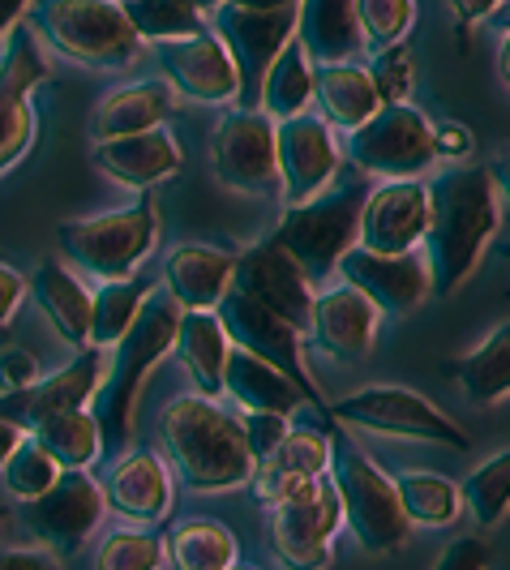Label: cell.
Masks as SVG:
<instances>
[{
    "mask_svg": "<svg viewBox=\"0 0 510 570\" xmlns=\"http://www.w3.org/2000/svg\"><path fill=\"white\" fill-rule=\"evenodd\" d=\"M429 189V224L421 254L438 296H454L481 266L502 224V189L484 164H451Z\"/></svg>",
    "mask_w": 510,
    "mask_h": 570,
    "instance_id": "1",
    "label": "cell"
},
{
    "mask_svg": "<svg viewBox=\"0 0 510 570\" xmlns=\"http://www.w3.org/2000/svg\"><path fill=\"white\" fill-rule=\"evenodd\" d=\"M164 455L171 472L194 493H224V489L249 485L254 455L245 446L241 416L224 412L215 400L198 391L176 395L159 416Z\"/></svg>",
    "mask_w": 510,
    "mask_h": 570,
    "instance_id": "2",
    "label": "cell"
},
{
    "mask_svg": "<svg viewBox=\"0 0 510 570\" xmlns=\"http://www.w3.org/2000/svg\"><path fill=\"white\" fill-rule=\"evenodd\" d=\"M176 326H180V305L168 292H155L143 305V314L134 317V326L108 347V373L95 391V421L104 433V455L108 451H125L134 438V412L143 400V386L150 370L171 356L176 343Z\"/></svg>",
    "mask_w": 510,
    "mask_h": 570,
    "instance_id": "3",
    "label": "cell"
},
{
    "mask_svg": "<svg viewBox=\"0 0 510 570\" xmlns=\"http://www.w3.org/2000/svg\"><path fill=\"white\" fill-rule=\"evenodd\" d=\"M27 27L43 48L86 69H129L146 48L120 0H30Z\"/></svg>",
    "mask_w": 510,
    "mask_h": 570,
    "instance_id": "4",
    "label": "cell"
},
{
    "mask_svg": "<svg viewBox=\"0 0 510 570\" xmlns=\"http://www.w3.org/2000/svg\"><path fill=\"white\" fill-rule=\"evenodd\" d=\"M60 257L78 266L90 279H125L143 271V262L155 254L159 240V202L146 189L120 210L86 215V219H65L57 228Z\"/></svg>",
    "mask_w": 510,
    "mask_h": 570,
    "instance_id": "5",
    "label": "cell"
},
{
    "mask_svg": "<svg viewBox=\"0 0 510 570\" xmlns=\"http://www.w3.org/2000/svg\"><path fill=\"white\" fill-rule=\"evenodd\" d=\"M365 194L369 185L356 176V180H340V185L331 180L317 198L301 202V206H284V219L275 224L271 240L305 271L313 287H326L340 257L356 245Z\"/></svg>",
    "mask_w": 510,
    "mask_h": 570,
    "instance_id": "6",
    "label": "cell"
},
{
    "mask_svg": "<svg viewBox=\"0 0 510 570\" xmlns=\"http://www.w3.org/2000/svg\"><path fill=\"white\" fill-rule=\"evenodd\" d=\"M326 481L335 485L343 511V528L356 537L369 553H395L408 541V519L399 507L395 476H386L377 468V459H369L347 433H331V472Z\"/></svg>",
    "mask_w": 510,
    "mask_h": 570,
    "instance_id": "7",
    "label": "cell"
},
{
    "mask_svg": "<svg viewBox=\"0 0 510 570\" xmlns=\"http://www.w3.org/2000/svg\"><path fill=\"white\" fill-rule=\"evenodd\" d=\"M322 412L331 421H340V425L386 433V438H412V442H433V446H451V451H468L472 446L468 429L451 421L442 407H433L425 395H416L408 386H391V382L352 391L343 400L326 403Z\"/></svg>",
    "mask_w": 510,
    "mask_h": 570,
    "instance_id": "8",
    "label": "cell"
},
{
    "mask_svg": "<svg viewBox=\"0 0 510 570\" xmlns=\"http://www.w3.org/2000/svg\"><path fill=\"white\" fill-rule=\"evenodd\" d=\"M340 146L343 159H352V168L365 176H382V180H412L438 164L433 125L412 104H382Z\"/></svg>",
    "mask_w": 510,
    "mask_h": 570,
    "instance_id": "9",
    "label": "cell"
},
{
    "mask_svg": "<svg viewBox=\"0 0 510 570\" xmlns=\"http://www.w3.org/2000/svg\"><path fill=\"white\" fill-rule=\"evenodd\" d=\"M48 82V57L27 22L9 30L0 43V176L18 168L35 146L39 116H35V90Z\"/></svg>",
    "mask_w": 510,
    "mask_h": 570,
    "instance_id": "10",
    "label": "cell"
},
{
    "mask_svg": "<svg viewBox=\"0 0 510 570\" xmlns=\"http://www.w3.org/2000/svg\"><path fill=\"white\" fill-rule=\"evenodd\" d=\"M206 27L219 35L227 57L236 65V82H241V108H257L262 78L271 69V60L284 52V43L296 35V4L284 9H241L219 0L215 9H206Z\"/></svg>",
    "mask_w": 510,
    "mask_h": 570,
    "instance_id": "11",
    "label": "cell"
},
{
    "mask_svg": "<svg viewBox=\"0 0 510 570\" xmlns=\"http://www.w3.org/2000/svg\"><path fill=\"white\" fill-rule=\"evenodd\" d=\"M215 317H219V326H224V335L232 340V347H245V352H254L257 361H266L271 370L284 373L310 407H317V412L326 407L310 365H305V335L296 326H287L279 314H271L257 301L241 296L236 287L224 292V301L215 305Z\"/></svg>",
    "mask_w": 510,
    "mask_h": 570,
    "instance_id": "12",
    "label": "cell"
},
{
    "mask_svg": "<svg viewBox=\"0 0 510 570\" xmlns=\"http://www.w3.org/2000/svg\"><path fill=\"white\" fill-rule=\"evenodd\" d=\"M210 168L215 180L245 194V198H266L279 189L275 176V120L257 108H227L210 134Z\"/></svg>",
    "mask_w": 510,
    "mask_h": 570,
    "instance_id": "13",
    "label": "cell"
},
{
    "mask_svg": "<svg viewBox=\"0 0 510 570\" xmlns=\"http://www.w3.org/2000/svg\"><path fill=\"white\" fill-rule=\"evenodd\" d=\"M343 528L335 485L326 476L305 481L296 498L271 507V549L284 570H322L331 562V541Z\"/></svg>",
    "mask_w": 510,
    "mask_h": 570,
    "instance_id": "14",
    "label": "cell"
},
{
    "mask_svg": "<svg viewBox=\"0 0 510 570\" xmlns=\"http://www.w3.org/2000/svg\"><path fill=\"white\" fill-rule=\"evenodd\" d=\"M104 511V489L90 476V468H60V476L39 498L22 502V523L57 558H69L95 537Z\"/></svg>",
    "mask_w": 510,
    "mask_h": 570,
    "instance_id": "15",
    "label": "cell"
},
{
    "mask_svg": "<svg viewBox=\"0 0 510 570\" xmlns=\"http://www.w3.org/2000/svg\"><path fill=\"white\" fill-rule=\"evenodd\" d=\"M343 171V146L335 129L313 112L275 120V176H279V202L301 206L317 198Z\"/></svg>",
    "mask_w": 510,
    "mask_h": 570,
    "instance_id": "16",
    "label": "cell"
},
{
    "mask_svg": "<svg viewBox=\"0 0 510 570\" xmlns=\"http://www.w3.org/2000/svg\"><path fill=\"white\" fill-rule=\"evenodd\" d=\"M155 60H159V78L171 86V95L194 99V104H210L224 108L236 104L241 82H236V65L227 57V48L219 43V35L210 27H202L198 35L185 39H168L155 43Z\"/></svg>",
    "mask_w": 510,
    "mask_h": 570,
    "instance_id": "17",
    "label": "cell"
},
{
    "mask_svg": "<svg viewBox=\"0 0 510 570\" xmlns=\"http://www.w3.org/2000/svg\"><path fill=\"white\" fill-rule=\"evenodd\" d=\"M104 373H108V347L86 343V347L73 352V361L60 365L57 373H39L30 386L0 395V416L13 421L18 429H35L43 416L86 407V403L95 400Z\"/></svg>",
    "mask_w": 510,
    "mask_h": 570,
    "instance_id": "18",
    "label": "cell"
},
{
    "mask_svg": "<svg viewBox=\"0 0 510 570\" xmlns=\"http://www.w3.org/2000/svg\"><path fill=\"white\" fill-rule=\"evenodd\" d=\"M232 287H236L241 296L257 301L262 309L279 314L287 326H296L301 335L310 331V305H313V292H317V287L305 279V271H301V266H296L271 236L236 254Z\"/></svg>",
    "mask_w": 510,
    "mask_h": 570,
    "instance_id": "19",
    "label": "cell"
},
{
    "mask_svg": "<svg viewBox=\"0 0 510 570\" xmlns=\"http://www.w3.org/2000/svg\"><path fill=\"white\" fill-rule=\"evenodd\" d=\"M335 275H340L343 284L356 287V292H365L369 301L377 305V314L408 317L433 296L429 262L421 249H408V254H369L361 245H352L340 257Z\"/></svg>",
    "mask_w": 510,
    "mask_h": 570,
    "instance_id": "20",
    "label": "cell"
},
{
    "mask_svg": "<svg viewBox=\"0 0 510 570\" xmlns=\"http://www.w3.org/2000/svg\"><path fill=\"white\" fill-rule=\"evenodd\" d=\"M429 224V189L421 176L412 180H382L361 202L356 245L369 254H408L421 249Z\"/></svg>",
    "mask_w": 510,
    "mask_h": 570,
    "instance_id": "21",
    "label": "cell"
},
{
    "mask_svg": "<svg viewBox=\"0 0 510 570\" xmlns=\"http://www.w3.org/2000/svg\"><path fill=\"white\" fill-rule=\"evenodd\" d=\"M377 305L365 292H356L352 284L317 287L310 305V335L322 352H331L335 361H365L377 340Z\"/></svg>",
    "mask_w": 510,
    "mask_h": 570,
    "instance_id": "22",
    "label": "cell"
},
{
    "mask_svg": "<svg viewBox=\"0 0 510 570\" xmlns=\"http://www.w3.org/2000/svg\"><path fill=\"white\" fill-rule=\"evenodd\" d=\"M104 507L129 523H159L171 511V472L155 451H120L99 481Z\"/></svg>",
    "mask_w": 510,
    "mask_h": 570,
    "instance_id": "23",
    "label": "cell"
},
{
    "mask_svg": "<svg viewBox=\"0 0 510 570\" xmlns=\"http://www.w3.org/2000/svg\"><path fill=\"white\" fill-rule=\"evenodd\" d=\"M90 159L99 171H108L116 185L138 189V194L164 185L185 168V150L171 138L168 125L146 129V134H129V138H104V142H95Z\"/></svg>",
    "mask_w": 510,
    "mask_h": 570,
    "instance_id": "24",
    "label": "cell"
},
{
    "mask_svg": "<svg viewBox=\"0 0 510 570\" xmlns=\"http://www.w3.org/2000/svg\"><path fill=\"white\" fill-rule=\"evenodd\" d=\"M176 112V95L164 78H143V82L116 86L108 90L95 116H90V138L104 142V138H129V134H146V129H159L168 125Z\"/></svg>",
    "mask_w": 510,
    "mask_h": 570,
    "instance_id": "25",
    "label": "cell"
},
{
    "mask_svg": "<svg viewBox=\"0 0 510 570\" xmlns=\"http://www.w3.org/2000/svg\"><path fill=\"white\" fill-rule=\"evenodd\" d=\"M236 254L215 245H176L164 257V292L180 309H215L232 287Z\"/></svg>",
    "mask_w": 510,
    "mask_h": 570,
    "instance_id": "26",
    "label": "cell"
},
{
    "mask_svg": "<svg viewBox=\"0 0 510 570\" xmlns=\"http://www.w3.org/2000/svg\"><path fill=\"white\" fill-rule=\"evenodd\" d=\"M27 287L30 296H35V305L48 317V326L73 352L90 343V292H86L82 279L69 266H60V257H43L35 266V275L27 279Z\"/></svg>",
    "mask_w": 510,
    "mask_h": 570,
    "instance_id": "27",
    "label": "cell"
},
{
    "mask_svg": "<svg viewBox=\"0 0 510 570\" xmlns=\"http://www.w3.org/2000/svg\"><path fill=\"white\" fill-rule=\"evenodd\" d=\"M296 43L313 65L356 60L365 52L356 27V0H296Z\"/></svg>",
    "mask_w": 510,
    "mask_h": 570,
    "instance_id": "28",
    "label": "cell"
},
{
    "mask_svg": "<svg viewBox=\"0 0 510 570\" xmlns=\"http://www.w3.org/2000/svg\"><path fill=\"white\" fill-rule=\"evenodd\" d=\"M171 352L180 356L185 373L194 377V391L206 400L224 395V365L232 340L224 335L215 309H180V326H176V343Z\"/></svg>",
    "mask_w": 510,
    "mask_h": 570,
    "instance_id": "29",
    "label": "cell"
},
{
    "mask_svg": "<svg viewBox=\"0 0 510 570\" xmlns=\"http://www.w3.org/2000/svg\"><path fill=\"white\" fill-rule=\"evenodd\" d=\"M313 104H317L322 120L340 134H352L356 125H365L369 116L382 108L365 65H356V60L313 65Z\"/></svg>",
    "mask_w": 510,
    "mask_h": 570,
    "instance_id": "30",
    "label": "cell"
},
{
    "mask_svg": "<svg viewBox=\"0 0 510 570\" xmlns=\"http://www.w3.org/2000/svg\"><path fill=\"white\" fill-rule=\"evenodd\" d=\"M224 395L241 403L245 412H284L292 416L301 407V391L287 382L279 370H271L266 361H257L254 352L232 347L224 365Z\"/></svg>",
    "mask_w": 510,
    "mask_h": 570,
    "instance_id": "31",
    "label": "cell"
},
{
    "mask_svg": "<svg viewBox=\"0 0 510 570\" xmlns=\"http://www.w3.org/2000/svg\"><path fill=\"white\" fill-rule=\"evenodd\" d=\"M459 391L481 407H498L510 395V326L498 322L468 356L451 365Z\"/></svg>",
    "mask_w": 510,
    "mask_h": 570,
    "instance_id": "32",
    "label": "cell"
},
{
    "mask_svg": "<svg viewBox=\"0 0 510 570\" xmlns=\"http://www.w3.org/2000/svg\"><path fill=\"white\" fill-rule=\"evenodd\" d=\"M159 292V279L155 275H125V279H104L99 292L90 296V343L95 347H112L129 326L134 317L143 314V305Z\"/></svg>",
    "mask_w": 510,
    "mask_h": 570,
    "instance_id": "33",
    "label": "cell"
},
{
    "mask_svg": "<svg viewBox=\"0 0 510 570\" xmlns=\"http://www.w3.org/2000/svg\"><path fill=\"white\" fill-rule=\"evenodd\" d=\"M313 104V60L305 48L296 43V35L284 43V52L271 60L266 78H262V95H257V112L271 120H287V116L310 112Z\"/></svg>",
    "mask_w": 510,
    "mask_h": 570,
    "instance_id": "34",
    "label": "cell"
},
{
    "mask_svg": "<svg viewBox=\"0 0 510 570\" xmlns=\"http://www.w3.org/2000/svg\"><path fill=\"white\" fill-rule=\"evenodd\" d=\"M27 433L52 455L57 468H95V463L104 459V433H99V421H95L86 407L43 416V421L35 429H27Z\"/></svg>",
    "mask_w": 510,
    "mask_h": 570,
    "instance_id": "35",
    "label": "cell"
},
{
    "mask_svg": "<svg viewBox=\"0 0 510 570\" xmlns=\"http://www.w3.org/2000/svg\"><path fill=\"white\" fill-rule=\"evenodd\" d=\"M171 570H227L241 553L236 532L219 519H185L171 528L168 541Z\"/></svg>",
    "mask_w": 510,
    "mask_h": 570,
    "instance_id": "36",
    "label": "cell"
},
{
    "mask_svg": "<svg viewBox=\"0 0 510 570\" xmlns=\"http://www.w3.org/2000/svg\"><path fill=\"white\" fill-rule=\"evenodd\" d=\"M395 493L403 519L416 528H451L454 519L463 514L459 507V485L438 476V472H399Z\"/></svg>",
    "mask_w": 510,
    "mask_h": 570,
    "instance_id": "37",
    "label": "cell"
},
{
    "mask_svg": "<svg viewBox=\"0 0 510 570\" xmlns=\"http://www.w3.org/2000/svg\"><path fill=\"white\" fill-rule=\"evenodd\" d=\"M120 9L143 43H168L206 27V13L194 0H120Z\"/></svg>",
    "mask_w": 510,
    "mask_h": 570,
    "instance_id": "38",
    "label": "cell"
},
{
    "mask_svg": "<svg viewBox=\"0 0 510 570\" xmlns=\"http://www.w3.org/2000/svg\"><path fill=\"white\" fill-rule=\"evenodd\" d=\"M459 507L477 519V528H493L502 523L510 507V455L498 451L489 455L481 468H472V476L459 485Z\"/></svg>",
    "mask_w": 510,
    "mask_h": 570,
    "instance_id": "39",
    "label": "cell"
},
{
    "mask_svg": "<svg viewBox=\"0 0 510 570\" xmlns=\"http://www.w3.org/2000/svg\"><path fill=\"white\" fill-rule=\"evenodd\" d=\"M168 562V544L150 528H116L95 549V567L90 570H164Z\"/></svg>",
    "mask_w": 510,
    "mask_h": 570,
    "instance_id": "40",
    "label": "cell"
},
{
    "mask_svg": "<svg viewBox=\"0 0 510 570\" xmlns=\"http://www.w3.org/2000/svg\"><path fill=\"white\" fill-rule=\"evenodd\" d=\"M284 476H301V481H313V476H326L331 472V438L317 433L310 425H287L284 442L271 451L266 459H257Z\"/></svg>",
    "mask_w": 510,
    "mask_h": 570,
    "instance_id": "41",
    "label": "cell"
},
{
    "mask_svg": "<svg viewBox=\"0 0 510 570\" xmlns=\"http://www.w3.org/2000/svg\"><path fill=\"white\" fill-rule=\"evenodd\" d=\"M57 476H60V468L52 463V455H48L30 433L13 446V451H9V459L0 463V481H4V489H9L18 502L39 498V493L52 485Z\"/></svg>",
    "mask_w": 510,
    "mask_h": 570,
    "instance_id": "42",
    "label": "cell"
},
{
    "mask_svg": "<svg viewBox=\"0 0 510 570\" xmlns=\"http://www.w3.org/2000/svg\"><path fill=\"white\" fill-rule=\"evenodd\" d=\"M365 73L369 82H373L377 104H408L412 90H416V57H412L408 39L386 43V48H373Z\"/></svg>",
    "mask_w": 510,
    "mask_h": 570,
    "instance_id": "43",
    "label": "cell"
},
{
    "mask_svg": "<svg viewBox=\"0 0 510 570\" xmlns=\"http://www.w3.org/2000/svg\"><path fill=\"white\" fill-rule=\"evenodd\" d=\"M416 22V0H356V27L365 48H386L408 39Z\"/></svg>",
    "mask_w": 510,
    "mask_h": 570,
    "instance_id": "44",
    "label": "cell"
},
{
    "mask_svg": "<svg viewBox=\"0 0 510 570\" xmlns=\"http://www.w3.org/2000/svg\"><path fill=\"white\" fill-rule=\"evenodd\" d=\"M287 425H292V416H284V412H245L241 416V433H245V446H249L254 463L284 442Z\"/></svg>",
    "mask_w": 510,
    "mask_h": 570,
    "instance_id": "45",
    "label": "cell"
},
{
    "mask_svg": "<svg viewBox=\"0 0 510 570\" xmlns=\"http://www.w3.org/2000/svg\"><path fill=\"white\" fill-rule=\"evenodd\" d=\"M433 570H489V544L481 537H454L447 549H442V558H438V567Z\"/></svg>",
    "mask_w": 510,
    "mask_h": 570,
    "instance_id": "46",
    "label": "cell"
},
{
    "mask_svg": "<svg viewBox=\"0 0 510 570\" xmlns=\"http://www.w3.org/2000/svg\"><path fill=\"white\" fill-rule=\"evenodd\" d=\"M39 377V361H35V352L27 347H4L0 352V395H9V391H22Z\"/></svg>",
    "mask_w": 510,
    "mask_h": 570,
    "instance_id": "47",
    "label": "cell"
},
{
    "mask_svg": "<svg viewBox=\"0 0 510 570\" xmlns=\"http://www.w3.org/2000/svg\"><path fill=\"white\" fill-rule=\"evenodd\" d=\"M472 146H477V138H472L468 125H459V120H438V125H433V155H438V159L463 164V159L472 155Z\"/></svg>",
    "mask_w": 510,
    "mask_h": 570,
    "instance_id": "48",
    "label": "cell"
},
{
    "mask_svg": "<svg viewBox=\"0 0 510 570\" xmlns=\"http://www.w3.org/2000/svg\"><path fill=\"white\" fill-rule=\"evenodd\" d=\"M22 296H27V275H18L9 262H0V331L13 322Z\"/></svg>",
    "mask_w": 510,
    "mask_h": 570,
    "instance_id": "49",
    "label": "cell"
},
{
    "mask_svg": "<svg viewBox=\"0 0 510 570\" xmlns=\"http://www.w3.org/2000/svg\"><path fill=\"white\" fill-rule=\"evenodd\" d=\"M0 570H65L52 549H0Z\"/></svg>",
    "mask_w": 510,
    "mask_h": 570,
    "instance_id": "50",
    "label": "cell"
},
{
    "mask_svg": "<svg viewBox=\"0 0 510 570\" xmlns=\"http://www.w3.org/2000/svg\"><path fill=\"white\" fill-rule=\"evenodd\" d=\"M498 9H502V0H451V13L454 22H459V30L481 27L484 18H493Z\"/></svg>",
    "mask_w": 510,
    "mask_h": 570,
    "instance_id": "51",
    "label": "cell"
},
{
    "mask_svg": "<svg viewBox=\"0 0 510 570\" xmlns=\"http://www.w3.org/2000/svg\"><path fill=\"white\" fill-rule=\"evenodd\" d=\"M30 0H0V43L9 39V30L27 18Z\"/></svg>",
    "mask_w": 510,
    "mask_h": 570,
    "instance_id": "52",
    "label": "cell"
},
{
    "mask_svg": "<svg viewBox=\"0 0 510 570\" xmlns=\"http://www.w3.org/2000/svg\"><path fill=\"white\" fill-rule=\"evenodd\" d=\"M22 438H27V429H18L13 421H4V416H0V463L9 459V451H13Z\"/></svg>",
    "mask_w": 510,
    "mask_h": 570,
    "instance_id": "53",
    "label": "cell"
},
{
    "mask_svg": "<svg viewBox=\"0 0 510 570\" xmlns=\"http://www.w3.org/2000/svg\"><path fill=\"white\" fill-rule=\"evenodd\" d=\"M227 4H241V9H284V4H296V0H227Z\"/></svg>",
    "mask_w": 510,
    "mask_h": 570,
    "instance_id": "54",
    "label": "cell"
},
{
    "mask_svg": "<svg viewBox=\"0 0 510 570\" xmlns=\"http://www.w3.org/2000/svg\"><path fill=\"white\" fill-rule=\"evenodd\" d=\"M194 4H198L202 13H206V9H215V4H219V0H194Z\"/></svg>",
    "mask_w": 510,
    "mask_h": 570,
    "instance_id": "55",
    "label": "cell"
},
{
    "mask_svg": "<svg viewBox=\"0 0 510 570\" xmlns=\"http://www.w3.org/2000/svg\"><path fill=\"white\" fill-rule=\"evenodd\" d=\"M227 570H254V567H236V562H232V567H227Z\"/></svg>",
    "mask_w": 510,
    "mask_h": 570,
    "instance_id": "56",
    "label": "cell"
},
{
    "mask_svg": "<svg viewBox=\"0 0 510 570\" xmlns=\"http://www.w3.org/2000/svg\"><path fill=\"white\" fill-rule=\"evenodd\" d=\"M0 532H4V514H0Z\"/></svg>",
    "mask_w": 510,
    "mask_h": 570,
    "instance_id": "57",
    "label": "cell"
}]
</instances>
